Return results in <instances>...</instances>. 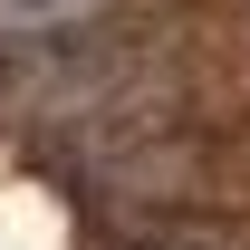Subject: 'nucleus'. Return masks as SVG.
I'll return each instance as SVG.
<instances>
[{"label":"nucleus","instance_id":"f257e3e1","mask_svg":"<svg viewBox=\"0 0 250 250\" xmlns=\"http://www.w3.org/2000/svg\"><path fill=\"white\" fill-rule=\"evenodd\" d=\"M96 10H125V0H0V29H67Z\"/></svg>","mask_w":250,"mask_h":250}]
</instances>
